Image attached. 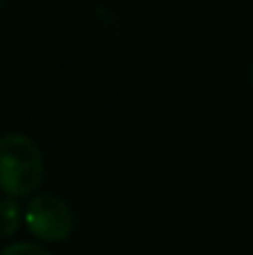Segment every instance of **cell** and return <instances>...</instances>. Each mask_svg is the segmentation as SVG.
Returning a JSON list of instances; mask_svg holds the SVG:
<instances>
[{"instance_id": "obj_1", "label": "cell", "mask_w": 253, "mask_h": 255, "mask_svg": "<svg viewBox=\"0 0 253 255\" xmlns=\"http://www.w3.org/2000/svg\"><path fill=\"white\" fill-rule=\"evenodd\" d=\"M45 175L43 152L25 134L0 136V190L7 197H27L40 186Z\"/></svg>"}, {"instance_id": "obj_2", "label": "cell", "mask_w": 253, "mask_h": 255, "mask_svg": "<svg viewBox=\"0 0 253 255\" xmlns=\"http://www.w3.org/2000/svg\"><path fill=\"white\" fill-rule=\"evenodd\" d=\"M25 224L31 231V235H36L40 242L54 244L70 238L74 217L63 199L52 197V195H38L27 204Z\"/></svg>"}, {"instance_id": "obj_3", "label": "cell", "mask_w": 253, "mask_h": 255, "mask_svg": "<svg viewBox=\"0 0 253 255\" xmlns=\"http://www.w3.org/2000/svg\"><path fill=\"white\" fill-rule=\"evenodd\" d=\"M22 208L16 197H2L0 199V238H11L18 231L22 220Z\"/></svg>"}, {"instance_id": "obj_4", "label": "cell", "mask_w": 253, "mask_h": 255, "mask_svg": "<svg viewBox=\"0 0 253 255\" xmlns=\"http://www.w3.org/2000/svg\"><path fill=\"white\" fill-rule=\"evenodd\" d=\"M0 255H52L47 249L38 247V244H31V242H16V244H9L4 247Z\"/></svg>"}, {"instance_id": "obj_5", "label": "cell", "mask_w": 253, "mask_h": 255, "mask_svg": "<svg viewBox=\"0 0 253 255\" xmlns=\"http://www.w3.org/2000/svg\"><path fill=\"white\" fill-rule=\"evenodd\" d=\"M251 81H253V72H251Z\"/></svg>"}]
</instances>
